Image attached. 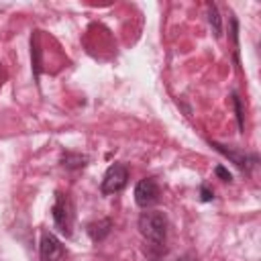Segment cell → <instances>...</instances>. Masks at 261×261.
Instances as JSON below:
<instances>
[{
    "instance_id": "1",
    "label": "cell",
    "mask_w": 261,
    "mask_h": 261,
    "mask_svg": "<svg viewBox=\"0 0 261 261\" xmlns=\"http://www.w3.org/2000/svg\"><path fill=\"white\" fill-rule=\"evenodd\" d=\"M139 232L153 245H161L167 237V216L161 210H147L139 216Z\"/></svg>"
},
{
    "instance_id": "2",
    "label": "cell",
    "mask_w": 261,
    "mask_h": 261,
    "mask_svg": "<svg viewBox=\"0 0 261 261\" xmlns=\"http://www.w3.org/2000/svg\"><path fill=\"white\" fill-rule=\"evenodd\" d=\"M53 220H55V226L65 237L71 234V228H73V206H71V200L67 198V194H57V200L53 204Z\"/></svg>"
},
{
    "instance_id": "3",
    "label": "cell",
    "mask_w": 261,
    "mask_h": 261,
    "mask_svg": "<svg viewBox=\"0 0 261 261\" xmlns=\"http://www.w3.org/2000/svg\"><path fill=\"white\" fill-rule=\"evenodd\" d=\"M126 179H128V171H126V167L122 165V163H112L108 169H106V173H104V179H102V184H100V190H102V194H116V192H120L124 186H126Z\"/></svg>"
},
{
    "instance_id": "4",
    "label": "cell",
    "mask_w": 261,
    "mask_h": 261,
    "mask_svg": "<svg viewBox=\"0 0 261 261\" xmlns=\"http://www.w3.org/2000/svg\"><path fill=\"white\" fill-rule=\"evenodd\" d=\"M159 200V186L153 177H143L135 186V202L141 208H149Z\"/></svg>"
},
{
    "instance_id": "5",
    "label": "cell",
    "mask_w": 261,
    "mask_h": 261,
    "mask_svg": "<svg viewBox=\"0 0 261 261\" xmlns=\"http://www.w3.org/2000/svg\"><path fill=\"white\" fill-rule=\"evenodd\" d=\"M39 255H41V261H59L63 257L61 241L51 232H43L39 243Z\"/></svg>"
},
{
    "instance_id": "6",
    "label": "cell",
    "mask_w": 261,
    "mask_h": 261,
    "mask_svg": "<svg viewBox=\"0 0 261 261\" xmlns=\"http://www.w3.org/2000/svg\"><path fill=\"white\" fill-rule=\"evenodd\" d=\"M212 147H216V151H220L224 157H228L232 163H237L241 169H249V165L251 163H255L257 161V157L255 155H247V153H241V151H234V149H230V147H226V145H220V143H212Z\"/></svg>"
},
{
    "instance_id": "7",
    "label": "cell",
    "mask_w": 261,
    "mask_h": 261,
    "mask_svg": "<svg viewBox=\"0 0 261 261\" xmlns=\"http://www.w3.org/2000/svg\"><path fill=\"white\" fill-rule=\"evenodd\" d=\"M110 228H112V222H110L108 218H102V220H98V222L88 224V234H90L94 241H102V239L110 232Z\"/></svg>"
},
{
    "instance_id": "8",
    "label": "cell",
    "mask_w": 261,
    "mask_h": 261,
    "mask_svg": "<svg viewBox=\"0 0 261 261\" xmlns=\"http://www.w3.org/2000/svg\"><path fill=\"white\" fill-rule=\"evenodd\" d=\"M86 161H88V157L80 155V153H63L61 155V165L65 169H80L86 165Z\"/></svg>"
},
{
    "instance_id": "9",
    "label": "cell",
    "mask_w": 261,
    "mask_h": 261,
    "mask_svg": "<svg viewBox=\"0 0 261 261\" xmlns=\"http://www.w3.org/2000/svg\"><path fill=\"white\" fill-rule=\"evenodd\" d=\"M208 20H210V27H212L214 37H220L222 35V22H220V14H218L216 4H210L208 6Z\"/></svg>"
},
{
    "instance_id": "10",
    "label": "cell",
    "mask_w": 261,
    "mask_h": 261,
    "mask_svg": "<svg viewBox=\"0 0 261 261\" xmlns=\"http://www.w3.org/2000/svg\"><path fill=\"white\" fill-rule=\"evenodd\" d=\"M31 53H33V67H35V77H39V69H41V49H39V35L35 33L31 39Z\"/></svg>"
},
{
    "instance_id": "11",
    "label": "cell",
    "mask_w": 261,
    "mask_h": 261,
    "mask_svg": "<svg viewBox=\"0 0 261 261\" xmlns=\"http://www.w3.org/2000/svg\"><path fill=\"white\" fill-rule=\"evenodd\" d=\"M232 106H234V112H237V122H239V128H241V133L245 130V122H243V104H241V98H239V94L237 92H232Z\"/></svg>"
},
{
    "instance_id": "12",
    "label": "cell",
    "mask_w": 261,
    "mask_h": 261,
    "mask_svg": "<svg viewBox=\"0 0 261 261\" xmlns=\"http://www.w3.org/2000/svg\"><path fill=\"white\" fill-rule=\"evenodd\" d=\"M214 173H216V175H218V177H220L222 181H230V179H232L230 171H226V169H224L222 165H216V167H214Z\"/></svg>"
},
{
    "instance_id": "13",
    "label": "cell",
    "mask_w": 261,
    "mask_h": 261,
    "mask_svg": "<svg viewBox=\"0 0 261 261\" xmlns=\"http://www.w3.org/2000/svg\"><path fill=\"white\" fill-rule=\"evenodd\" d=\"M200 198H202V202H210V200L214 198L212 190H210L206 184H202V186H200Z\"/></svg>"
},
{
    "instance_id": "14",
    "label": "cell",
    "mask_w": 261,
    "mask_h": 261,
    "mask_svg": "<svg viewBox=\"0 0 261 261\" xmlns=\"http://www.w3.org/2000/svg\"><path fill=\"white\" fill-rule=\"evenodd\" d=\"M177 261H194L190 255H186V257H181V259H177Z\"/></svg>"
}]
</instances>
